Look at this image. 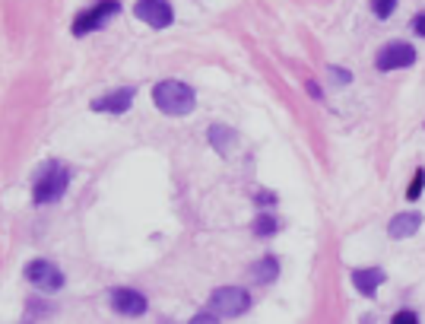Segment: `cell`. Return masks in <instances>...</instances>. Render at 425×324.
Listing matches in <instances>:
<instances>
[{
    "instance_id": "8fae6325",
    "label": "cell",
    "mask_w": 425,
    "mask_h": 324,
    "mask_svg": "<svg viewBox=\"0 0 425 324\" xmlns=\"http://www.w3.org/2000/svg\"><path fill=\"white\" fill-rule=\"evenodd\" d=\"M422 226V216L419 213H397L394 219H390V239H410V235H416V229Z\"/></svg>"
},
{
    "instance_id": "e0dca14e",
    "label": "cell",
    "mask_w": 425,
    "mask_h": 324,
    "mask_svg": "<svg viewBox=\"0 0 425 324\" xmlns=\"http://www.w3.org/2000/svg\"><path fill=\"white\" fill-rule=\"evenodd\" d=\"M372 7H374V16H378V19H388V16L394 13L397 0H372Z\"/></svg>"
},
{
    "instance_id": "52a82bcc",
    "label": "cell",
    "mask_w": 425,
    "mask_h": 324,
    "mask_svg": "<svg viewBox=\"0 0 425 324\" xmlns=\"http://www.w3.org/2000/svg\"><path fill=\"white\" fill-rule=\"evenodd\" d=\"M134 16L140 23L150 26V29H168L175 23V7L168 0H137Z\"/></svg>"
},
{
    "instance_id": "9a60e30c",
    "label": "cell",
    "mask_w": 425,
    "mask_h": 324,
    "mask_svg": "<svg viewBox=\"0 0 425 324\" xmlns=\"http://www.w3.org/2000/svg\"><path fill=\"white\" fill-rule=\"evenodd\" d=\"M276 229H279V223H276V216H270V213H261L257 223H254V232L257 235H273Z\"/></svg>"
},
{
    "instance_id": "ac0fdd59",
    "label": "cell",
    "mask_w": 425,
    "mask_h": 324,
    "mask_svg": "<svg viewBox=\"0 0 425 324\" xmlns=\"http://www.w3.org/2000/svg\"><path fill=\"white\" fill-rule=\"evenodd\" d=\"M394 321L397 324H413V321H416V312H397Z\"/></svg>"
},
{
    "instance_id": "277c9868",
    "label": "cell",
    "mask_w": 425,
    "mask_h": 324,
    "mask_svg": "<svg viewBox=\"0 0 425 324\" xmlns=\"http://www.w3.org/2000/svg\"><path fill=\"white\" fill-rule=\"evenodd\" d=\"M207 309H213L219 318H238L251 309V296L241 287H219L216 293L209 296Z\"/></svg>"
},
{
    "instance_id": "2e32d148",
    "label": "cell",
    "mask_w": 425,
    "mask_h": 324,
    "mask_svg": "<svg viewBox=\"0 0 425 324\" xmlns=\"http://www.w3.org/2000/svg\"><path fill=\"white\" fill-rule=\"evenodd\" d=\"M422 188H425V169H419V172L413 175L410 188H406V201H419V197H422Z\"/></svg>"
},
{
    "instance_id": "d6986e66",
    "label": "cell",
    "mask_w": 425,
    "mask_h": 324,
    "mask_svg": "<svg viewBox=\"0 0 425 324\" xmlns=\"http://www.w3.org/2000/svg\"><path fill=\"white\" fill-rule=\"evenodd\" d=\"M413 29H416V32H419V35H422V38H425V13H419V16H416V19H413Z\"/></svg>"
},
{
    "instance_id": "30bf717a",
    "label": "cell",
    "mask_w": 425,
    "mask_h": 324,
    "mask_svg": "<svg viewBox=\"0 0 425 324\" xmlns=\"http://www.w3.org/2000/svg\"><path fill=\"white\" fill-rule=\"evenodd\" d=\"M381 283H384V271H378V267H372V271H368V267L352 271V287H356L362 296H374Z\"/></svg>"
},
{
    "instance_id": "8992f818",
    "label": "cell",
    "mask_w": 425,
    "mask_h": 324,
    "mask_svg": "<svg viewBox=\"0 0 425 324\" xmlns=\"http://www.w3.org/2000/svg\"><path fill=\"white\" fill-rule=\"evenodd\" d=\"M108 305H112V312H118V315H124V318H143L150 312L146 296H143L140 289H130V287L108 289Z\"/></svg>"
},
{
    "instance_id": "5b68a950",
    "label": "cell",
    "mask_w": 425,
    "mask_h": 324,
    "mask_svg": "<svg viewBox=\"0 0 425 324\" xmlns=\"http://www.w3.org/2000/svg\"><path fill=\"white\" fill-rule=\"evenodd\" d=\"M26 280H29L35 289H42V293H60L64 289V271H60L54 261H48V257H35V261H29L26 264Z\"/></svg>"
},
{
    "instance_id": "ba28073f",
    "label": "cell",
    "mask_w": 425,
    "mask_h": 324,
    "mask_svg": "<svg viewBox=\"0 0 425 324\" xmlns=\"http://www.w3.org/2000/svg\"><path fill=\"white\" fill-rule=\"evenodd\" d=\"M413 64H416V48L406 45V42H388L378 51V70H384V74L413 67Z\"/></svg>"
},
{
    "instance_id": "7c38bea8",
    "label": "cell",
    "mask_w": 425,
    "mask_h": 324,
    "mask_svg": "<svg viewBox=\"0 0 425 324\" xmlns=\"http://www.w3.org/2000/svg\"><path fill=\"white\" fill-rule=\"evenodd\" d=\"M207 137H209V144H213V150L223 153V156H229L232 146L238 144V134L232 128H225V124H213V128L207 130Z\"/></svg>"
},
{
    "instance_id": "3957f363",
    "label": "cell",
    "mask_w": 425,
    "mask_h": 324,
    "mask_svg": "<svg viewBox=\"0 0 425 324\" xmlns=\"http://www.w3.org/2000/svg\"><path fill=\"white\" fill-rule=\"evenodd\" d=\"M118 13H121V0H96L89 10L76 13V19H73V26H70V32H73L76 38L92 35V32L105 29V26L112 23Z\"/></svg>"
},
{
    "instance_id": "9c48e42d",
    "label": "cell",
    "mask_w": 425,
    "mask_h": 324,
    "mask_svg": "<svg viewBox=\"0 0 425 324\" xmlns=\"http://www.w3.org/2000/svg\"><path fill=\"white\" fill-rule=\"evenodd\" d=\"M134 96H137L134 86H121V89H112V92H105V96L92 99V112H98V114H127L130 112V105H134Z\"/></svg>"
},
{
    "instance_id": "4fadbf2b",
    "label": "cell",
    "mask_w": 425,
    "mask_h": 324,
    "mask_svg": "<svg viewBox=\"0 0 425 324\" xmlns=\"http://www.w3.org/2000/svg\"><path fill=\"white\" fill-rule=\"evenodd\" d=\"M251 277L257 280V283H273V280L279 277V261H276V257H261V261L251 267Z\"/></svg>"
},
{
    "instance_id": "5bb4252c",
    "label": "cell",
    "mask_w": 425,
    "mask_h": 324,
    "mask_svg": "<svg viewBox=\"0 0 425 324\" xmlns=\"http://www.w3.org/2000/svg\"><path fill=\"white\" fill-rule=\"evenodd\" d=\"M51 315H54V305H51V302H38V299H32L29 305H26V312H23L26 321H32V318L38 321V318H51Z\"/></svg>"
},
{
    "instance_id": "7a4b0ae2",
    "label": "cell",
    "mask_w": 425,
    "mask_h": 324,
    "mask_svg": "<svg viewBox=\"0 0 425 324\" xmlns=\"http://www.w3.org/2000/svg\"><path fill=\"white\" fill-rule=\"evenodd\" d=\"M153 102H156V108L162 114H168V118H184V114L194 112L197 96H194V89L187 83H181V80H162V83L153 86Z\"/></svg>"
},
{
    "instance_id": "ffe728a7",
    "label": "cell",
    "mask_w": 425,
    "mask_h": 324,
    "mask_svg": "<svg viewBox=\"0 0 425 324\" xmlns=\"http://www.w3.org/2000/svg\"><path fill=\"white\" fill-rule=\"evenodd\" d=\"M257 201H261V204H273L276 197H273V194H270V191H263V194H261V197H257Z\"/></svg>"
},
{
    "instance_id": "6da1fadb",
    "label": "cell",
    "mask_w": 425,
    "mask_h": 324,
    "mask_svg": "<svg viewBox=\"0 0 425 324\" xmlns=\"http://www.w3.org/2000/svg\"><path fill=\"white\" fill-rule=\"evenodd\" d=\"M67 188H70V166H64L58 159H48L45 166L38 169L35 181H32V201L38 207L58 204L60 197L67 194Z\"/></svg>"
}]
</instances>
